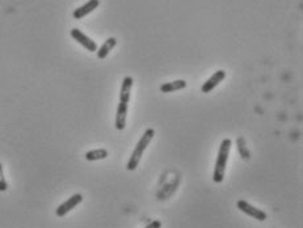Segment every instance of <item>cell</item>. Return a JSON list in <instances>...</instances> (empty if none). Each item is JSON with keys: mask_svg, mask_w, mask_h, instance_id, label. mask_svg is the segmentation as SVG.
I'll return each mask as SVG.
<instances>
[{"mask_svg": "<svg viewBox=\"0 0 303 228\" xmlns=\"http://www.w3.org/2000/svg\"><path fill=\"white\" fill-rule=\"evenodd\" d=\"M231 146L232 140L230 139V138H224V139L221 142L218 156H217V161H215L214 172H213V181H214L215 184L223 182L228 156H230V151H231Z\"/></svg>", "mask_w": 303, "mask_h": 228, "instance_id": "6da1fadb", "label": "cell"}, {"mask_svg": "<svg viewBox=\"0 0 303 228\" xmlns=\"http://www.w3.org/2000/svg\"><path fill=\"white\" fill-rule=\"evenodd\" d=\"M154 136H155V130L151 129V127L144 131L143 135L141 136V139L138 140V143L135 146L134 151L131 152V156L126 164L127 171H135L137 169V167L139 165V161H141L144 151L147 150V147L150 146L152 139H154Z\"/></svg>", "mask_w": 303, "mask_h": 228, "instance_id": "7a4b0ae2", "label": "cell"}, {"mask_svg": "<svg viewBox=\"0 0 303 228\" xmlns=\"http://www.w3.org/2000/svg\"><path fill=\"white\" fill-rule=\"evenodd\" d=\"M238 209L242 212H244L245 215L251 216L253 219H257L259 222H264V220L268 219V214L265 211H263L260 209L252 206L251 203H248L247 201H243V199L238 202Z\"/></svg>", "mask_w": 303, "mask_h": 228, "instance_id": "3957f363", "label": "cell"}, {"mask_svg": "<svg viewBox=\"0 0 303 228\" xmlns=\"http://www.w3.org/2000/svg\"><path fill=\"white\" fill-rule=\"evenodd\" d=\"M81 202H83V195L79 194V193L71 195L67 201H64L61 206H58V209L55 210V214H57V216H59V218H62V216H64L70 211H72L76 206H79Z\"/></svg>", "mask_w": 303, "mask_h": 228, "instance_id": "277c9868", "label": "cell"}, {"mask_svg": "<svg viewBox=\"0 0 303 228\" xmlns=\"http://www.w3.org/2000/svg\"><path fill=\"white\" fill-rule=\"evenodd\" d=\"M226 79V72L223 70H218V71H215L213 75L207 79L201 87V91L202 93H210L215 87H218L222 81Z\"/></svg>", "mask_w": 303, "mask_h": 228, "instance_id": "5b68a950", "label": "cell"}, {"mask_svg": "<svg viewBox=\"0 0 303 228\" xmlns=\"http://www.w3.org/2000/svg\"><path fill=\"white\" fill-rule=\"evenodd\" d=\"M71 37L88 51H97V43L93 39H91L88 36H85L81 30L76 29V28L71 29Z\"/></svg>", "mask_w": 303, "mask_h": 228, "instance_id": "8992f818", "label": "cell"}, {"mask_svg": "<svg viewBox=\"0 0 303 228\" xmlns=\"http://www.w3.org/2000/svg\"><path fill=\"white\" fill-rule=\"evenodd\" d=\"M127 108H129V102L120 101L117 108V113H116V129L120 131H122L126 127Z\"/></svg>", "mask_w": 303, "mask_h": 228, "instance_id": "52a82bcc", "label": "cell"}, {"mask_svg": "<svg viewBox=\"0 0 303 228\" xmlns=\"http://www.w3.org/2000/svg\"><path fill=\"white\" fill-rule=\"evenodd\" d=\"M99 5H100V0H89L84 5L76 8L74 13H72V16H74L75 20H80V19H83V17H85L89 13H92Z\"/></svg>", "mask_w": 303, "mask_h": 228, "instance_id": "ba28073f", "label": "cell"}, {"mask_svg": "<svg viewBox=\"0 0 303 228\" xmlns=\"http://www.w3.org/2000/svg\"><path fill=\"white\" fill-rule=\"evenodd\" d=\"M134 80L131 76H126L123 77L122 84H121V91H120V101L129 102L130 101L131 96V88H133Z\"/></svg>", "mask_w": 303, "mask_h": 228, "instance_id": "9c48e42d", "label": "cell"}, {"mask_svg": "<svg viewBox=\"0 0 303 228\" xmlns=\"http://www.w3.org/2000/svg\"><path fill=\"white\" fill-rule=\"evenodd\" d=\"M117 45V39L114 37H109L105 42L101 45L100 49H97V58L99 59H105L106 57L109 55V53L113 50Z\"/></svg>", "mask_w": 303, "mask_h": 228, "instance_id": "30bf717a", "label": "cell"}, {"mask_svg": "<svg viewBox=\"0 0 303 228\" xmlns=\"http://www.w3.org/2000/svg\"><path fill=\"white\" fill-rule=\"evenodd\" d=\"M186 88V81L185 80H175L169 81V83H164V84L160 85V91L163 93H172L176 91H181V89Z\"/></svg>", "mask_w": 303, "mask_h": 228, "instance_id": "8fae6325", "label": "cell"}, {"mask_svg": "<svg viewBox=\"0 0 303 228\" xmlns=\"http://www.w3.org/2000/svg\"><path fill=\"white\" fill-rule=\"evenodd\" d=\"M179 182H180V178H177L175 182L171 181L169 184H167V185H165L164 188H163V189L160 190L159 193H158V199L162 201V199H167L168 197H171V195L176 191V188H177V185H179Z\"/></svg>", "mask_w": 303, "mask_h": 228, "instance_id": "7c38bea8", "label": "cell"}, {"mask_svg": "<svg viewBox=\"0 0 303 228\" xmlns=\"http://www.w3.org/2000/svg\"><path fill=\"white\" fill-rule=\"evenodd\" d=\"M109 155V152L106 151L105 148H97V150H92L85 153V160L88 161H97V160H104Z\"/></svg>", "mask_w": 303, "mask_h": 228, "instance_id": "4fadbf2b", "label": "cell"}, {"mask_svg": "<svg viewBox=\"0 0 303 228\" xmlns=\"http://www.w3.org/2000/svg\"><path fill=\"white\" fill-rule=\"evenodd\" d=\"M238 148H239V152H240V156L243 157V160H249V152L247 150V146H245V140L243 136H240L239 139H238Z\"/></svg>", "mask_w": 303, "mask_h": 228, "instance_id": "5bb4252c", "label": "cell"}, {"mask_svg": "<svg viewBox=\"0 0 303 228\" xmlns=\"http://www.w3.org/2000/svg\"><path fill=\"white\" fill-rule=\"evenodd\" d=\"M7 189H8V184H7V181H5L3 165H1V163H0V191H5Z\"/></svg>", "mask_w": 303, "mask_h": 228, "instance_id": "9a60e30c", "label": "cell"}, {"mask_svg": "<svg viewBox=\"0 0 303 228\" xmlns=\"http://www.w3.org/2000/svg\"><path fill=\"white\" fill-rule=\"evenodd\" d=\"M144 228H162V223H160L159 220H154V222H151V223L146 226Z\"/></svg>", "mask_w": 303, "mask_h": 228, "instance_id": "2e32d148", "label": "cell"}]
</instances>
